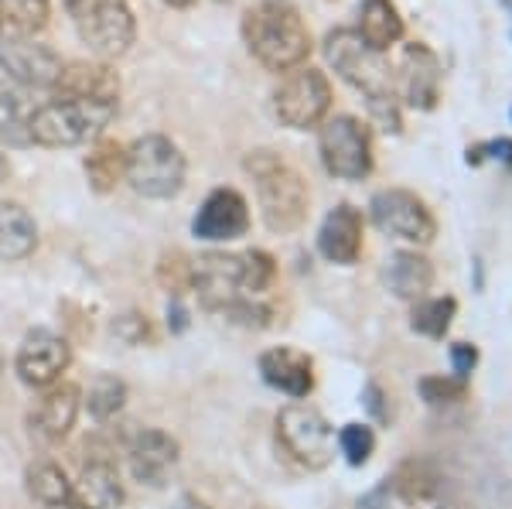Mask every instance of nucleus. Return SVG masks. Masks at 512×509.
I'll return each mask as SVG.
<instances>
[{"mask_svg":"<svg viewBox=\"0 0 512 509\" xmlns=\"http://www.w3.org/2000/svg\"><path fill=\"white\" fill-rule=\"evenodd\" d=\"M325 59L328 65L349 82L352 89H359L366 96L373 117L383 123V130H400V96H396V72L390 62L383 59V52L369 48L359 38V31L338 28L325 38Z\"/></svg>","mask_w":512,"mask_h":509,"instance_id":"nucleus-1","label":"nucleus"},{"mask_svg":"<svg viewBox=\"0 0 512 509\" xmlns=\"http://www.w3.org/2000/svg\"><path fill=\"white\" fill-rule=\"evenodd\" d=\"M243 41L253 59L270 72H291L311 55L308 24L284 0H263L250 7L243 18Z\"/></svg>","mask_w":512,"mask_h":509,"instance_id":"nucleus-2","label":"nucleus"},{"mask_svg":"<svg viewBox=\"0 0 512 509\" xmlns=\"http://www.w3.org/2000/svg\"><path fill=\"white\" fill-rule=\"evenodd\" d=\"M246 171L256 182V199H260L263 223L274 233H294L308 219V182L274 151H253L246 158Z\"/></svg>","mask_w":512,"mask_h":509,"instance_id":"nucleus-3","label":"nucleus"},{"mask_svg":"<svg viewBox=\"0 0 512 509\" xmlns=\"http://www.w3.org/2000/svg\"><path fill=\"white\" fill-rule=\"evenodd\" d=\"M113 117H117V103L52 100V103L35 106L28 134H31V144H41V147H76V144L96 141Z\"/></svg>","mask_w":512,"mask_h":509,"instance_id":"nucleus-4","label":"nucleus"},{"mask_svg":"<svg viewBox=\"0 0 512 509\" xmlns=\"http://www.w3.org/2000/svg\"><path fill=\"white\" fill-rule=\"evenodd\" d=\"M127 182L144 199H175L185 185V154L164 134H147L127 147Z\"/></svg>","mask_w":512,"mask_h":509,"instance_id":"nucleus-5","label":"nucleus"},{"mask_svg":"<svg viewBox=\"0 0 512 509\" xmlns=\"http://www.w3.org/2000/svg\"><path fill=\"white\" fill-rule=\"evenodd\" d=\"M82 45L99 59H117L137 38V21L127 0H65Z\"/></svg>","mask_w":512,"mask_h":509,"instance_id":"nucleus-6","label":"nucleus"},{"mask_svg":"<svg viewBox=\"0 0 512 509\" xmlns=\"http://www.w3.org/2000/svg\"><path fill=\"white\" fill-rule=\"evenodd\" d=\"M318 154L328 175L342 178V182H362L373 171V134L362 120L342 113V117L321 123Z\"/></svg>","mask_w":512,"mask_h":509,"instance_id":"nucleus-7","label":"nucleus"},{"mask_svg":"<svg viewBox=\"0 0 512 509\" xmlns=\"http://www.w3.org/2000/svg\"><path fill=\"white\" fill-rule=\"evenodd\" d=\"M332 110V82L321 69L297 65L280 79L274 93V113L284 127L291 130H311L321 127Z\"/></svg>","mask_w":512,"mask_h":509,"instance_id":"nucleus-8","label":"nucleus"},{"mask_svg":"<svg viewBox=\"0 0 512 509\" xmlns=\"http://www.w3.org/2000/svg\"><path fill=\"white\" fill-rule=\"evenodd\" d=\"M277 438L304 469H325L335 455V431L315 407L287 404L277 414Z\"/></svg>","mask_w":512,"mask_h":509,"instance_id":"nucleus-9","label":"nucleus"},{"mask_svg":"<svg viewBox=\"0 0 512 509\" xmlns=\"http://www.w3.org/2000/svg\"><path fill=\"white\" fill-rule=\"evenodd\" d=\"M369 209H373V223L383 229V233L396 236V240L427 246L437 233L434 212L427 209V202L420 199L417 192H410V188H383V192L373 195Z\"/></svg>","mask_w":512,"mask_h":509,"instance_id":"nucleus-10","label":"nucleus"},{"mask_svg":"<svg viewBox=\"0 0 512 509\" xmlns=\"http://www.w3.org/2000/svg\"><path fill=\"white\" fill-rule=\"evenodd\" d=\"M192 287L202 308L226 315L233 305L250 298L243 284V253H205L192 260Z\"/></svg>","mask_w":512,"mask_h":509,"instance_id":"nucleus-11","label":"nucleus"},{"mask_svg":"<svg viewBox=\"0 0 512 509\" xmlns=\"http://www.w3.org/2000/svg\"><path fill=\"white\" fill-rule=\"evenodd\" d=\"M62 59L55 48L35 38H4L0 41V69L24 89H52L62 72Z\"/></svg>","mask_w":512,"mask_h":509,"instance_id":"nucleus-12","label":"nucleus"},{"mask_svg":"<svg viewBox=\"0 0 512 509\" xmlns=\"http://www.w3.org/2000/svg\"><path fill=\"white\" fill-rule=\"evenodd\" d=\"M396 96L414 110H434L441 100V62L420 41L403 48L400 72H396Z\"/></svg>","mask_w":512,"mask_h":509,"instance_id":"nucleus-13","label":"nucleus"},{"mask_svg":"<svg viewBox=\"0 0 512 509\" xmlns=\"http://www.w3.org/2000/svg\"><path fill=\"white\" fill-rule=\"evenodd\" d=\"M69 359H72L69 342H65L62 335L38 328V332H31L18 349V376L35 390L55 387L65 369H69Z\"/></svg>","mask_w":512,"mask_h":509,"instance_id":"nucleus-14","label":"nucleus"},{"mask_svg":"<svg viewBox=\"0 0 512 509\" xmlns=\"http://www.w3.org/2000/svg\"><path fill=\"white\" fill-rule=\"evenodd\" d=\"M192 229L198 240H209V243L239 240V236H246V229H250V205H246V199L236 188H216V192H209V199L202 202Z\"/></svg>","mask_w":512,"mask_h":509,"instance_id":"nucleus-15","label":"nucleus"},{"mask_svg":"<svg viewBox=\"0 0 512 509\" xmlns=\"http://www.w3.org/2000/svg\"><path fill=\"white\" fill-rule=\"evenodd\" d=\"M52 93L55 100L120 103V76L106 62H65Z\"/></svg>","mask_w":512,"mask_h":509,"instance_id":"nucleus-16","label":"nucleus"},{"mask_svg":"<svg viewBox=\"0 0 512 509\" xmlns=\"http://www.w3.org/2000/svg\"><path fill=\"white\" fill-rule=\"evenodd\" d=\"M260 376L274 390L287 393V397H294V400H304L311 390H315V363H311L308 352L291 349V346L263 352V356H260Z\"/></svg>","mask_w":512,"mask_h":509,"instance_id":"nucleus-17","label":"nucleus"},{"mask_svg":"<svg viewBox=\"0 0 512 509\" xmlns=\"http://www.w3.org/2000/svg\"><path fill=\"white\" fill-rule=\"evenodd\" d=\"M362 229H366L362 226V212L349 202H338L325 216V223H321V233H318L321 257L342 267L355 264L362 253Z\"/></svg>","mask_w":512,"mask_h":509,"instance_id":"nucleus-18","label":"nucleus"},{"mask_svg":"<svg viewBox=\"0 0 512 509\" xmlns=\"http://www.w3.org/2000/svg\"><path fill=\"white\" fill-rule=\"evenodd\" d=\"M76 417H79V390L72 383H55L35 404V410H31V431L41 441H52L55 445V441L69 438Z\"/></svg>","mask_w":512,"mask_h":509,"instance_id":"nucleus-19","label":"nucleus"},{"mask_svg":"<svg viewBox=\"0 0 512 509\" xmlns=\"http://www.w3.org/2000/svg\"><path fill=\"white\" fill-rule=\"evenodd\" d=\"M123 503V486L117 465L110 458H96L72 482V509H117Z\"/></svg>","mask_w":512,"mask_h":509,"instance_id":"nucleus-20","label":"nucleus"},{"mask_svg":"<svg viewBox=\"0 0 512 509\" xmlns=\"http://www.w3.org/2000/svg\"><path fill=\"white\" fill-rule=\"evenodd\" d=\"M130 465H134V475L140 482H151L158 486L164 479V472L178 462V441L164 431H137L130 438Z\"/></svg>","mask_w":512,"mask_h":509,"instance_id":"nucleus-21","label":"nucleus"},{"mask_svg":"<svg viewBox=\"0 0 512 509\" xmlns=\"http://www.w3.org/2000/svg\"><path fill=\"white\" fill-rule=\"evenodd\" d=\"M386 284L400 301H417L427 298L434 284V267L427 257H420L414 250H400L390 257V267H386Z\"/></svg>","mask_w":512,"mask_h":509,"instance_id":"nucleus-22","label":"nucleus"},{"mask_svg":"<svg viewBox=\"0 0 512 509\" xmlns=\"http://www.w3.org/2000/svg\"><path fill=\"white\" fill-rule=\"evenodd\" d=\"M359 38L376 52H390L403 38V18L393 0H362L359 7Z\"/></svg>","mask_w":512,"mask_h":509,"instance_id":"nucleus-23","label":"nucleus"},{"mask_svg":"<svg viewBox=\"0 0 512 509\" xmlns=\"http://www.w3.org/2000/svg\"><path fill=\"white\" fill-rule=\"evenodd\" d=\"M38 246V226L18 202H0V260H24Z\"/></svg>","mask_w":512,"mask_h":509,"instance_id":"nucleus-24","label":"nucleus"},{"mask_svg":"<svg viewBox=\"0 0 512 509\" xmlns=\"http://www.w3.org/2000/svg\"><path fill=\"white\" fill-rule=\"evenodd\" d=\"M82 168H86V178L96 192H113L127 178V147L117 141H96L89 147Z\"/></svg>","mask_w":512,"mask_h":509,"instance_id":"nucleus-25","label":"nucleus"},{"mask_svg":"<svg viewBox=\"0 0 512 509\" xmlns=\"http://www.w3.org/2000/svg\"><path fill=\"white\" fill-rule=\"evenodd\" d=\"M28 496L45 509H72V482L62 465L55 462H35L24 475Z\"/></svg>","mask_w":512,"mask_h":509,"instance_id":"nucleus-26","label":"nucleus"},{"mask_svg":"<svg viewBox=\"0 0 512 509\" xmlns=\"http://www.w3.org/2000/svg\"><path fill=\"white\" fill-rule=\"evenodd\" d=\"M48 14V0H0V28L7 31V38H35L48 24Z\"/></svg>","mask_w":512,"mask_h":509,"instance_id":"nucleus-27","label":"nucleus"},{"mask_svg":"<svg viewBox=\"0 0 512 509\" xmlns=\"http://www.w3.org/2000/svg\"><path fill=\"white\" fill-rule=\"evenodd\" d=\"M31 113H35V106H28L21 89L0 86V141H7L14 147L31 144V134H28Z\"/></svg>","mask_w":512,"mask_h":509,"instance_id":"nucleus-28","label":"nucleus"},{"mask_svg":"<svg viewBox=\"0 0 512 509\" xmlns=\"http://www.w3.org/2000/svg\"><path fill=\"white\" fill-rule=\"evenodd\" d=\"M454 315H458L454 298H420L414 305V315H410V328L417 335H427V339H444Z\"/></svg>","mask_w":512,"mask_h":509,"instance_id":"nucleus-29","label":"nucleus"},{"mask_svg":"<svg viewBox=\"0 0 512 509\" xmlns=\"http://www.w3.org/2000/svg\"><path fill=\"white\" fill-rule=\"evenodd\" d=\"M393 492L403 499V503H424L437 492V475L427 462H403L400 469L393 472Z\"/></svg>","mask_w":512,"mask_h":509,"instance_id":"nucleus-30","label":"nucleus"},{"mask_svg":"<svg viewBox=\"0 0 512 509\" xmlns=\"http://www.w3.org/2000/svg\"><path fill=\"white\" fill-rule=\"evenodd\" d=\"M123 404H127V383L113 373H103L89 383V393H86V410L96 417V421H110L117 417Z\"/></svg>","mask_w":512,"mask_h":509,"instance_id":"nucleus-31","label":"nucleus"},{"mask_svg":"<svg viewBox=\"0 0 512 509\" xmlns=\"http://www.w3.org/2000/svg\"><path fill=\"white\" fill-rule=\"evenodd\" d=\"M277 281V267H274V257L267 250H246L243 253V284H246V294L250 298H260L267 294L270 287Z\"/></svg>","mask_w":512,"mask_h":509,"instance_id":"nucleus-32","label":"nucleus"},{"mask_svg":"<svg viewBox=\"0 0 512 509\" xmlns=\"http://www.w3.org/2000/svg\"><path fill=\"white\" fill-rule=\"evenodd\" d=\"M335 441H338V451L345 455V462L355 465V469L366 465L376 451V434L373 428H366V424H345Z\"/></svg>","mask_w":512,"mask_h":509,"instance_id":"nucleus-33","label":"nucleus"},{"mask_svg":"<svg viewBox=\"0 0 512 509\" xmlns=\"http://www.w3.org/2000/svg\"><path fill=\"white\" fill-rule=\"evenodd\" d=\"M417 390L431 407H448V404H458L468 387L458 376H424V380L417 383Z\"/></svg>","mask_w":512,"mask_h":509,"instance_id":"nucleus-34","label":"nucleus"},{"mask_svg":"<svg viewBox=\"0 0 512 509\" xmlns=\"http://www.w3.org/2000/svg\"><path fill=\"white\" fill-rule=\"evenodd\" d=\"M158 277H161V284L168 287V291L181 294L185 287H192V260H188L185 253H168V257L161 260Z\"/></svg>","mask_w":512,"mask_h":509,"instance_id":"nucleus-35","label":"nucleus"},{"mask_svg":"<svg viewBox=\"0 0 512 509\" xmlns=\"http://www.w3.org/2000/svg\"><path fill=\"white\" fill-rule=\"evenodd\" d=\"M485 158H495V161H502V164H509V168H512V141H509V137H499V141L468 147V164H482Z\"/></svg>","mask_w":512,"mask_h":509,"instance_id":"nucleus-36","label":"nucleus"},{"mask_svg":"<svg viewBox=\"0 0 512 509\" xmlns=\"http://www.w3.org/2000/svg\"><path fill=\"white\" fill-rule=\"evenodd\" d=\"M113 332H117L123 342H130V346L151 339V325H147V318H140V315H123L120 322L113 325Z\"/></svg>","mask_w":512,"mask_h":509,"instance_id":"nucleus-37","label":"nucleus"},{"mask_svg":"<svg viewBox=\"0 0 512 509\" xmlns=\"http://www.w3.org/2000/svg\"><path fill=\"white\" fill-rule=\"evenodd\" d=\"M451 363H454V376L458 380H468L472 369L478 366V349L468 346V342H454L451 346Z\"/></svg>","mask_w":512,"mask_h":509,"instance_id":"nucleus-38","label":"nucleus"},{"mask_svg":"<svg viewBox=\"0 0 512 509\" xmlns=\"http://www.w3.org/2000/svg\"><path fill=\"white\" fill-rule=\"evenodd\" d=\"M168 325H171V332H185L188 328V311L178 305V301H171V308H168Z\"/></svg>","mask_w":512,"mask_h":509,"instance_id":"nucleus-39","label":"nucleus"},{"mask_svg":"<svg viewBox=\"0 0 512 509\" xmlns=\"http://www.w3.org/2000/svg\"><path fill=\"white\" fill-rule=\"evenodd\" d=\"M175 509H209V506H205L202 499H195V496H181Z\"/></svg>","mask_w":512,"mask_h":509,"instance_id":"nucleus-40","label":"nucleus"},{"mask_svg":"<svg viewBox=\"0 0 512 509\" xmlns=\"http://www.w3.org/2000/svg\"><path fill=\"white\" fill-rule=\"evenodd\" d=\"M168 7H188V4H195V0H164Z\"/></svg>","mask_w":512,"mask_h":509,"instance_id":"nucleus-41","label":"nucleus"},{"mask_svg":"<svg viewBox=\"0 0 512 509\" xmlns=\"http://www.w3.org/2000/svg\"><path fill=\"white\" fill-rule=\"evenodd\" d=\"M4 178H7V161L0 158V182H4Z\"/></svg>","mask_w":512,"mask_h":509,"instance_id":"nucleus-42","label":"nucleus"},{"mask_svg":"<svg viewBox=\"0 0 512 509\" xmlns=\"http://www.w3.org/2000/svg\"><path fill=\"white\" fill-rule=\"evenodd\" d=\"M0 376H4V352H0Z\"/></svg>","mask_w":512,"mask_h":509,"instance_id":"nucleus-43","label":"nucleus"}]
</instances>
